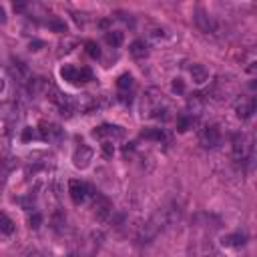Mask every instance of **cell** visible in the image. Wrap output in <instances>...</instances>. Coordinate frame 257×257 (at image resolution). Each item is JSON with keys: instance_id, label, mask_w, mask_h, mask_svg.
<instances>
[{"instance_id": "4dcf8cb0", "label": "cell", "mask_w": 257, "mask_h": 257, "mask_svg": "<svg viewBox=\"0 0 257 257\" xmlns=\"http://www.w3.org/2000/svg\"><path fill=\"white\" fill-rule=\"evenodd\" d=\"M32 137H34L32 129H26V131H24V135H22V139H24V141H28V139H32Z\"/></svg>"}, {"instance_id": "8fae6325", "label": "cell", "mask_w": 257, "mask_h": 257, "mask_svg": "<svg viewBox=\"0 0 257 257\" xmlns=\"http://www.w3.org/2000/svg\"><path fill=\"white\" fill-rule=\"evenodd\" d=\"M73 161L79 169H87L93 161V149L87 147V145H80L77 151H75V155H73Z\"/></svg>"}, {"instance_id": "277c9868", "label": "cell", "mask_w": 257, "mask_h": 257, "mask_svg": "<svg viewBox=\"0 0 257 257\" xmlns=\"http://www.w3.org/2000/svg\"><path fill=\"white\" fill-rule=\"evenodd\" d=\"M60 77L71 84H82V82L93 79V73L89 71V68H77L73 64H64L60 68Z\"/></svg>"}, {"instance_id": "ba28073f", "label": "cell", "mask_w": 257, "mask_h": 257, "mask_svg": "<svg viewBox=\"0 0 257 257\" xmlns=\"http://www.w3.org/2000/svg\"><path fill=\"white\" fill-rule=\"evenodd\" d=\"M235 113L241 121H247V119L253 117L255 113V99L253 97H241L235 102Z\"/></svg>"}, {"instance_id": "ffe728a7", "label": "cell", "mask_w": 257, "mask_h": 257, "mask_svg": "<svg viewBox=\"0 0 257 257\" xmlns=\"http://www.w3.org/2000/svg\"><path fill=\"white\" fill-rule=\"evenodd\" d=\"M105 39H107V42H109L111 46H115V48H117V46H121V42H123V32H117V30H109Z\"/></svg>"}, {"instance_id": "e0dca14e", "label": "cell", "mask_w": 257, "mask_h": 257, "mask_svg": "<svg viewBox=\"0 0 257 257\" xmlns=\"http://www.w3.org/2000/svg\"><path fill=\"white\" fill-rule=\"evenodd\" d=\"M14 231H16L14 221L6 213H0V235H12Z\"/></svg>"}, {"instance_id": "f546056e", "label": "cell", "mask_w": 257, "mask_h": 257, "mask_svg": "<svg viewBox=\"0 0 257 257\" xmlns=\"http://www.w3.org/2000/svg\"><path fill=\"white\" fill-rule=\"evenodd\" d=\"M39 46H44V42H42V40H34V42H30V48H32V50H39Z\"/></svg>"}, {"instance_id": "7c38bea8", "label": "cell", "mask_w": 257, "mask_h": 257, "mask_svg": "<svg viewBox=\"0 0 257 257\" xmlns=\"http://www.w3.org/2000/svg\"><path fill=\"white\" fill-rule=\"evenodd\" d=\"M193 19H195V24L199 26V30H203V32H215V22H213V19H211V16L207 14V12H205L203 8H195V16H193Z\"/></svg>"}, {"instance_id": "52a82bcc", "label": "cell", "mask_w": 257, "mask_h": 257, "mask_svg": "<svg viewBox=\"0 0 257 257\" xmlns=\"http://www.w3.org/2000/svg\"><path fill=\"white\" fill-rule=\"evenodd\" d=\"M221 131L217 125H207V127H203L201 131V145L203 147H207V149H217L221 145Z\"/></svg>"}, {"instance_id": "3957f363", "label": "cell", "mask_w": 257, "mask_h": 257, "mask_svg": "<svg viewBox=\"0 0 257 257\" xmlns=\"http://www.w3.org/2000/svg\"><path fill=\"white\" fill-rule=\"evenodd\" d=\"M233 157L239 163H247L253 157V139L249 135H235L233 139Z\"/></svg>"}, {"instance_id": "5b68a950", "label": "cell", "mask_w": 257, "mask_h": 257, "mask_svg": "<svg viewBox=\"0 0 257 257\" xmlns=\"http://www.w3.org/2000/svg\"><path fill=\"white\" fill-rule=\"evenodd\" d=\"M102 241H105V233H102V231H91L89 237L82 241L80 255L82 257H93V255H97V251L100 249Z\"/></svg>"}, {"instance_id": "d6986e66", "label": "cell", "mask_w": 257, "mask_h": 257, "mask_svg": "<svg viewBox=\"0 0 257 257\" xmlns=\"http://www.w3.org/2000/svg\"><path fill=\"white\" fill-rule=\"evenodd\" d=\"M46 26L53 30V32H59V34H64L66 32V24L60 19H50V20H46Z\"/></svg>"}, {"instance_id": "603a6c76", "label": "cell", "mask_w": 257, "mask_h": 257, "mask_svg": "<svg viewBox=\"0 0 257 257\" xmlns=\"http://www.w3.org/2000/svg\"><path fill=\"white\" fill-rule=\"evenodd\" d=\"M117 87L121 89V91H129V89L133 87V77H131L129 73L121 75V77H119V80H117Z\"/></svg>"}, {"instance_id": "d6a6232c", "label": "cell", "mask_w": 257, "mask_h": 257, "mask_svg": "<svg viewBox=\"0 0 257 257\" xmlns=\"http://www.w3.org/2000/svg\"><path fill=\"white\" fill-rule=\"evenodd\" d=\"M4 20H6V19H4V10L0 8V22H4Z\"/></svg>"}, {"instance_id": "836d02e7", "label": "cell", "mask_w": 257, "mask_h": 257, "mask_svg": "<svg viewBox=\"0 0 257 257\" xmlns=\"http://www.w3.org/2000/svg\"><path fill=\"white\" fill-rule=\"evenodd\" d=\"M2 91H4V80L0 79V95H2Z\"/></svg>"}, {"instance_id": "6da1fadb", "label": "cell", "mask_w": 257, "mask_h": 257, "mask_svg": "<svg viewBox=\"0 0 257 257\" xmlns=\"http://www.w3.org/2000/svg\"><path fill=\"white\" fill-rule=\"evenodd\" d=\"M165 227H167L165 209H159L139 227V231H137V243H139V245H149Z\"/></svg>"}, {"instance_id": "d4e9b609", "label": "cell", "mask_w": 257, "mask_h": 257, "mask_svg": "<svg viewBox=\"0 0 257 257\" xmlns=\"http://www.w3.org/2000/svg\"><path fill=\"white\" fill-rule=\"evenodd\" d=\"M87 53H89V57H91V59H99V57H100V48H99V44H97V42L89 40V42H87Z\"/></svg>"}, {"instance_id": "44dd1931", "label": "cell", "mask_w": 257, "mask_h": 257, "mask_svg": "<svg viewBox=\"0 0 257 257\" xmlns=\"http://www.w3.org/2000/svg\"><path fill=\"white\" fill-rule=\"evenodd\" d=\"M53 227H55L57 231H62V229L66 227V217H64L62 211H55V213H53Z\"/></svg>"}, {"instance_id": "83f0119b", "label": "cell", "mask_w": 257, "mask_h": 257, "mask_svg": "<svg viewBox=\"0 0 257 257\" xmlns=\"http://www.w3.org/2000/svg\"><path fill=\"white\" fill-rule=\"evenodd\" d=\"M173 91H175V93H179V95H183V93H185V84H183V80H181V79H175V80H173Z\"/></svg>"}, {"instance_id": "cb8c5ba5", "label": "cell", "mask_w": 257, "mask_h": 257, "mask_svg": "<svg viewBox=\"0 0 257 257\" xmlns=\"http://www.w3.org/2000/svg\"><path fill=\"white\" fill-rule=\"evenodd\" d=\"M189 127H191V117H189V115H183V117L177 119V129H179L181 133H185Z\"/></svg>"}, {"instance_id": "1f68e13d", "label": "cell", "mask_w": 257, "mask_h": 257, "mask_svg": "<svg viewBox=\"0 0 257 257\" xmlns=\"http://www.w3.org/2000/svg\"><path fill=\"white\" fill-rule=\"evenodd\" d=\"M24 8H26V4H22V2H20V4H14V10H19V12L24 10Z\"/></svg>"}, {"instance_id": "5bb4252c", "label": "cell", "mask_w": 257, "mask_h": 257, "mask_svg": "<svg viewBox=\"0 0 257 257\" xmlns=\"http://www.w3.org/2000/svg\"><path fill=\"white\" fill-rule=\"evenodd\" d=\"M245 241H247V235L241 233V231H235V233L225 235L223 239H221V243H223L225 247H241V245H245Z\"/></svg>"}, {"instance_id": "7a4b0ae2", "label": "cell", "mask_w": 257, "mask_h": 257, "mask_svg": "<svg viewBox=\"0 0 257 257\" xmlns=\"http://www.w3.org/2000/svg\"><path fill=\"white\" fill-rule=\"evenodd\" d=\"M165 113H167V107L163 102V95L157 91H149L143 100V115L153 117V119H161V117H165Z\"/></svg>"}, {"instance_id": "2e32d148", "label": "cell", "mask_w": 257, "mask_h": 257, "mask_svg": "<svg viewBox=\"0 0 257 257\" xmlns=\"http://www.w3.org/2000/svg\"><path fill=\"white\" fill-rule=\"evenodd\" d=\"M191 79L195 84H203V82L209 80V71L203 64H193L191 66Z\"/></svg>"}, {"instance_id": "484cf974", "label": "cell", "mask_w": 257, "mask_h": 257, "mask_svg": "<svg viewBox=\"0 0 257 257\" xmlns=\"http://www.w3.org/2000/svg\"><path fill=\"white\" fill-rule=\"evenodd\" d=\"M28 223H30V227H32V229H39V227L42 225V215L34 211V213L30 215V219H28Z\"/></svg>"}, {"instance_id": "4316f807", "label": "cell", "mask_w": 257, "mask_h": 257, "mask_svg": "<svg viewBox=\"0 0 257 257\" xmlns=\"http://www.w3.org/2000/svg\"><path fill=\"white\" fill-rule=\"evenodd\" d=\"M100 147H102V153H105V157H113V155H115V147H113L111 141H105Z\"/></svg>"}, {"instance_id": "ac0fdd59", "label": "cell", "mask_w": 257, "mask_h": 257, "mask_svg": "<svg viewBox=\"0 0 257 257\" xmlns=\"http://www.w3.org/2000/svg\"><path fill=\"white\" fill-rule=\"evenodd\" d=\"M143 139H153V141H163L165 139V131L163 129H145L141 133Z\"/></svg>"}, {"instance_id": "9a60e30c", "label": "cell", "mask_w": 257, "mask_h": 257, "mask_svg": "<svg viewBox=\"0 0 257 257\" xmlns=\"http://www.w3.org/2000/svg\"><path fill=\"white\" fill-rule=\"evenodd\" d=\"M129 53H131V57H135V59H145L147 55H149V46H147V42L145 40H133L131 42V46H129Z\"/></svg>"}, {"instance_id": "9c48e42d", "label": "cell", "mask_w": 257, "mask_h": 257, "mask_svg": "<svg viewBox=\"0 0 257 257\" xmlns=\"http://www.w3.org/2000/svg\"><path fill=\"white\" fill-rule=\"evenodd\" d=\"M95 137H99V139H123L125 137V129L119 127V125H100L99 129L93 131Z\"/></svg>"}, {"instance_id": "f1b7e54d", "label": "cell", "mask_w": 257, "mask_h": 257, "mask_svg": "<svg viewBox=\"0 0 257 257\" xmlns=\"http://www.w3.org/2000/svg\"><path fill=\"white\" fill-rule=\"evenodd\" d=\"M22 257H42V255H40L39 249H32V247H30V249H26V251L22 253Z\"/></svg>"}, {"instance_id": "7402d4cb", "label": "cell", "mask_w": 257, "mask_h": 257, "mask_svg": "<svg viewBox=\"0 0 257 257\" xmlns=\"http://www.w3.org/2000/svg\"><path fill=\"white\" fill-rule=\"evenodd\" d=\"M77 46V40L75 39H64L60 44H59V55H68V53H71V50Z\"/></svg>"}, {"instance_id": "8992f818", "label": "cell", "mask_w": 257, "mask_h": 257, "mask_svg": "<svg viewBox=\"0 0 257 257\" xmlns=\"http://www.w3.org/2000/svg\"><path fill=\"white\" fill-rule=\"evenodd\" d=\"M68 195H71L75 205H80L87 201V197L91 195V187L87 183H82L79 179H71L68 181Z\"/></svg>"}, {"instance_id": "4fadbf2b", "label": "cell", "mask_w": 257, "mask_h": 257, "mask_svg": "<svg viewBox=\"0 0 257 257\" xmlns=\"http://www.w3.org/2000/svg\"><path fill=\"white\" fill-rule=\"evenodd\" d=\"M39 137L44 141H59L62 137V129L55 123H42L39 127Z\"/></svg>"}, {"instance_id": "30bf717a", "label": "cell", "mask_w": 257, "mask_h": 257, "mask_svg": "<svg viewBox=\"0 0 257 257\" xmlns=\"http://www.w3.org/2000/svg\"><path fill=\"white\" fill-rule=\"evenodd\" d=\"M95 215H97L99 221H107L113 215V203L107 197L97 195V199H95Z\"/></svg>"}]
</instances>
